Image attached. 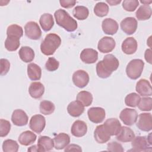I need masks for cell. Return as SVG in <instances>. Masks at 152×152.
I'll return each instance as SVG.
<instances>
[{
  "label": "cell",
  "mask_w": 152,
  "mask_h": 152,
  "mask_svg": "<svg viewBox=\"0 0 152 152\" xmlns=\"http://www.w3.org/2000/svg\"><path fill=\"white\" fill-rule=\"evenodd\" d=\"M20 59L24 62H31L34 58V52L30 47L22 46L18 52Z\"/></svg>",
  "instance_id": "f546056e"
},
{
  "label": "cell",
  "mask_w": 152,
  "mask_h": 152,
  "mask_svg": "<svg viewBox=\"0 0 152 152\" xmlns=\"http://www.w3.org/2000/svg\"><path fill=\"white\" fill-rule=\"evenodd\" d=\"M118 24L115 20L110 18H105L102 23V28L105 34L113 35L115 34L118 30Z\"/></svg>",
  "instance_id": "ac0fdd59"
},
{
  "label": "cell",
  "mask_w": 152,
  "mask_h": 152,
  "mask_svg": "<svg viewBox=\"0 0 152 152\" xmlns=\"http://www.w3.org/2000/svg\"><path fill=\"white\" fill-rule=\"evenodd\" d=\"M87 131V125L85 122L77 120L75 121L71 128V132L74 137H81L86 135Z\"/></svg>",
  "instance_id": "d6986e66"
},
{
  "label": "cell",
  "mask_w": 152,
  "mask_h": 152,
  "mask_svg": "<svg viewBox=\"0 0 152 152\" xmlns=\"http://www.w3.org/2000/svg\"><path fill=\"white\" fill-rule=\"evenodd\" d=\"M88 73L82 69L76 71L72 75V81L75 86L79 88L86 87L89 82Z\"/></svg>",
  "instance_id": "8fae6325"
},
{
  "label": "cell",
  "mask_w": 152,
  "mask_h": 152,
  "mask_svg": "<svg viewBox=\"0 0 152 152\" xmlns=\"http://www.w3.org/2000/svg\"><path fill=\"white\" fill-rule=\"evenodd\" d=\"M152 14L151 8L150 5H143L140 6L135 12V15L138 20H148Z\"/></svg>",
  "instance_id": "4dcf8cb0"
},
{
  "label": "cell",
  "mask_w": 152,
  "mask_h": 152,
  "mask_svg": "<svg viewBox=\"0 0 152 152\" xmlns=\"http://www.w3.org/2000/svg\"><path fill=\"white\" fill-rule=\"evenodd\" d=\"M27 75L32 81L39 80L42 76V69L36 64L30 63L27 65Z\"/></svg>",
  "instance_id": "4316f807"
},
{
  "label": "cell",
  "mask_w": 152,
  "mask_h": 152,
  "mask_svg": "<svg viewBox=\"0 0 152 152\" xmlns=\"http://www.w3.org/2000/svg\"><path fill=\"white\" fill-rule=\"evenodd\" d=\"M59 3L61 7L65 8H69L74 7L76 4L74 0H60Z\"/></svg>",
  "instance_id": "bcb514c9"
},
{
  "label": "cell",
  "mask_w": 152,
  "mask_h": 152,
  "mask_svg": "<svg viewBox=\"0 0 152 152\" xmlns=\"http://www.w3.org/2000/svg\"><path fill=\"white\" fill-rule=\"evenodd\" d=\"M132 149L131 151H151L152 148L151 144L148 142L147 137L145 136H137L131 141Z\"/></svg>",
  "instance_id": "277c9868"
},
{
  "label": "cell",
  "mask_w": 152,
  "mask_h": 152,
  "mask_svg": "<svg viewBox=\"0 0 152 152\" xmlns=\"http://www.w3.org/2000/svg\"><path fill=\"white\" fill-rule=\"evenodd\" d=\"M103 126L110 136L116 135L122 127L120 122L116 118L107 119L104 122Z\"/></svg>",
  "instance_id": "5bb4252c"
},
{
  "label": "cell",
  "mask_w": 152,
  "mask_h": 152,
  "mask_svg": "<svg viewBox=\"0 0 152 152\" xmlns=\"http://www.w3.org/2000/svg\"><path fill=\"white\" fill-rule=\"evenodd\" d=\"M134 131L127 126H122L119 132L116 135V139L123 142L131 141L135 137Z\"/></svg>",
  "instance_id": "7402d4cb"
},
{
  "label": "cell",
  "mask_w": 152,
  "mask_h": 152,
  "mask_svg": "<svg viewBox=\"0 0 152 152\" xmlns=\"http://www.w3.org/2000/svg\"><path fill=\"white\" fill-rule=\"evenodd\" d=\"M28 151H31V152H34V151H37V152H40V148L39 147V146L37 145H33L31 147H30L28 150Z\"/></svg>",
  "instance_id": "681fc988"
},
{
  "label": "cell",
  "mask_w": 152,
  "mask_h": 152,
  "mask_svg": "<svg viewBox=\"0 0 152 152\" xmlns=\"http://www.w3.org/2000/svg\"><path fill=\"white\" fill-rule=\"evenodd\" d=\"M80 59L86 64H93L98 59V52L91 48L84 49L80 53Z\"/></svg>",
  "instance_id": "2e32d148"
},
{
  "label": "cell",
  "mask_w": 152,
  "mask_h": 152,
  "mask_svg": "<svg viewBox=\"0 0 152 152\" xmlns=\"http://www.w3.org/2000/svg\"><path fill=\"white\" fill-rule=\"evenodd\" d=\"M54 17L58 25L69 32H72L77 28V22L64 10L59 9L55 12Z\"/></svg>",
  "instance_id": "6da1fadb"
},
{
  "label": "cell",
  "mask_w": 152,
  "mask_h": 152,
  "mask_svg": "<svg viewBox=\"0 0 152 152\" xmlns=\"http://www.w3.org/2000/svg\"><path fill=\"white\" fill-rule=\"evenodd\" d=\"M11 129L10 122L5 119H0V136L1 137H4L7 136L10 132Z\"/></svg>",
  "instance_id": "60d3db41"
},
{
  "label": "cell",
  "mask_w": 152,
  "mask_h": 152,
  "mask_svg": "<svg viewBox=\"0 0 152 152\" xmlns=\"http://www.w3.org/2000/svg\"><path fill=\"white\" fill-rule=\"evenodd\" d=\"M137 92L142 96H151L152 95V88L150 82L145 79L140 80L136 84Z\"/></svg>",
  "instance_id": "e0dca14e"
},
{
  "label": "cell",
  "mask_w": 152,
  "mask_h": 152,
  "mask_svg": "<svg viewBox=\"0 0 152 152\" xmlns=\"http://www.w3.org/2000/svg\"><path fill=\"white\" fill-rule=\"evenodd\" d=\"M0 63H1V75H5L9 71V69L10 68V63L7 59H4V58L1 59Z\"/></svg>",
  "instance_id": "ee69618b"
},
{
  "label": "cell",
  "mask_w": 152,
  "mask_h": 152,
  "mask_svg": "<svg viewBox=\"0 0 152 152\" xmlns=\"http://www.w3.org/2000/svg\"><path fill=\"white\" fill-rule=\"evenodd\" d=\"M7 34L8 37H14L20 39L23 35L22 27L17 24H12L8 27Z\"/></svg>",
  "instance_id": "836d02e7"
},
{
  "label": "cell",
  "mask_w": 152,
  "mask_h": 152,
  "mask_svg": "<svg viewBox=\"0 0 152 152\" xmlns=\"http://www.w3.org/2000/svg\"><path fill=\"white\" fill-rule=\"evenodd\" d=\"M107 148L108 151H110L123 152L124 151V149L123 148L122 145L115 141L109 142L107 144Z\"/></svg>",
  "instance_id": "f6af8a7d"
},
{
  "label": "cell",
  "mask_w": 152,
  "mask_h": 152,
  "mask_svg": "<svg viewBox=\"0 0 152 152\" xmlns=\"http://www.w3.org/2000/svg\"><path fill=\"white\" fill-rule=\"evenodd\" d=\"M61 43V37L55 33L48 34L40 45L41 52L49 56L54 53Z\"/></svg>",
  "instance_id": "7a4b0ae2"
},
{
  "label": "cell",
  "mask_w": 152,
  "mask_h": 152,
  "mask_svg": "<svg viewBox=\"0 0 152 152\" xmlns=\"http://www.w3.org/2000/svg\"><path fill=\"white\" fill-rule=\"evenodd\" d=\"M144 62L140 59H134L131 60L126 67L127 76L132 80L138 78L143 71Z\"/></svg>",
  "instance_id": "3957f363"
},
{
  "label": "cell",
  "mask_w": 152,
  "mask_h": 152,
  "mask_svg": "<svg viewBox=\"0 0 152 152\" xmlns=\"http://www.w3.org/2000/svg\"><path fill=\"white\" fill-rule=\"evenodd\" d=\"M37 145L40 152L49 151L53 149L54 147V141L51 138L48 136H40L38 138Z\"/></svg>",
  "instance_id": "d4e9b609"
},
{
  "label": "cell",
  "mask_w": 152,
  "mask_h": 152,
  "mask_svg": "<svg viewBox=\"0 0 152 152\" xmlns=\"http://www.w3.org/2000/svg\"><path fill=\"white\" fill-rule=\"evenodd\" d=\"M106 2H107L108 4H109L110 5H116L117 4H119L121 1H109V0H107L106 1Z\"/></svg>",
  "instance_id": "f907efd6"
},
{
  "label": "cell",
  "mask_w": 152,
  "mask_h": 152,
  "mask_svg": "<svg viewBox=\"0 0 152 152\" xmlns=\"http://www.w3.org/2000/svg\"><path fill=\"white\" fill-rule=\"evenodd\" d=\"M137 126L141 131L148 132L152 129V116L150 113H142L139 115Z\"/></svg>",
  "instance_id": "30bf717a"
},
{
  "label": "cell",
  "mask_w": 152,
  "mask_h": 152,
  "mask_svg": "<svg viewBox=\"0 0 152 152\" xmlns=\"http://www.w3.org/2000/svg\"><path fill=\"white\" fill-rule=\"evenodd\" d=\"M77 100L80 102L84 107L90 106L93 102V96L91 93L87 91H81L77 96Z\"/></svg>",
  "instance_id": "1f68e13d"
},
{
  "label": "cell",
  "mask_w": 152,
  "mask_h": 152,
  "mask_svg": "<svg viewBox=\"0 0 152 152\" xmlns=\"http://www.w3.org/2000/svg\"><path fill=\"white\" fill-rule=\"evenodd\" d=\"M26 36L32 40H38L41 37L42 31L35 21H29L24 26Z\"/></svg>",
  "instance_id": "52a82bcc"
},
{
  "label": "cell",
  "mask_w": 152,
  "mask_h": 152,
  "mask_svg": "<svg viewBox=\"0 0 152 152\" xmlns=\"http://www.w3.org/2000/svg\"><path fill=\"white\" fill-rule=\"evenodd\" d=\"M68 113L72 117H78L84 111V106L78 101H73L69 103L67 107Z\"/></svg>",
  "instance_id": "484cf974"
},
{
  "label": "cell",
  "mask_w": 152,
  "mask_h": 152,
  "mask_svg": "<svg viewBox=\"0 0 152 152\" xmlns=\"http://www.w3.org/2000/svg\"><path fill=\"white\" fill-rule=\"evenodd\" d=\"M138 107L142 111H151L152 109V99L151 97H142L140 99Z\"/></svg>",
  "instance_id": "ab89813d"
},
{
  "label": "cell",
  "mask_w": 152,
  "mask_h": 152,
  "mask_svg": "<svg viewBox=\"0 0 152 152\" xmlns=\"http://www.w3.org/2000/svg\"><path fill=\"white\" fill-rule=\"evenodd\" d=\"M115 41L112 37L104 36L99 41L97 48L102 53H108L112 52L115 49Z\"/></svg>",
  "instance_id": "4fadbf2b"
},
{
  "label": "cell",
  "mask_w": 152,
  "mask_h": 152,
  "mask_svg": "<svg viewBox=\"0 0 152 152\" xmlns=\"http://www.w3.org/2000/svg\"><path fill=\"white\" fill-rule=\"evenodd\" d=\"M137 24V21L135 18L128 17L122 20L120 26L122 30L125 33L131 35L136 31Z\"/></svg>",
  "instance_id": "7c38bea8"
},
{
  "label": "cell",
  "mask_w": 152,
  "mask_h": 152,
  "mask_svg": "<svg viewBox=\"0 0 152 152\" xmlns=\"http://www.w3.org/2000/svg\"><path fill=\"white\" fill-rule=\"evenodd\" d=\"M39 23L45 31H49L54 25V20L52 15L49 13L42 14L39 19Z\"/></svg>",
  "instance_id": "83f0119b"
},
{
  "label": "cell",
  "mask_w": 152,
  "mask_h": 152,
  "mask_svg": "<svg viewBox=\"0 0 152 152\" xmlns=\"http://www.w3.org/2000/svg\"><path fill=\"white\" fill-rule=\"evenodd\" d=\"M39 109L41 113L48 115L52 114L54 112L55 107L52 102L49 100H42L40 103Z\"/></svg>",
  "instance_id": "e575fe53"
},
{
  "label": "cell",
  "mask_w": 152,
  "mask_h": 152,
  "mask_svg": "<svg viewBox=\"0 0 152 152\" xmlns=\"http://www.w3.org/2000/svg\"><path fill=\"white\" fill-rule=\"evenodd\" d=\"M65 152L66 151H81L82 149L81 147L77 144H70L68 146H66L64 150Z\"/></svg>",
  "instance_id": "7dc6e473"
},
{
  "label": "cell",
  "mask_w": 152,
  "mask_h": 152,
  "mask_svg": "<svg viewBox=\"0 0 152 152\" xmlns=\"http://www.w3.org/2000/svg\"><path fill=\"white\" fill-rule=\"evenodd\" d=\"M59 66V62L53 57H50L45 64V68L49 71H56Z\"/></svg>",
  "instance_id": "7bdbcfd3"
},
{
  "label": "cell",
  "mask_w": 152,
  "mask_h": 152,
  "mask_svg": "<svg viewBox=\"0 0 152 152\" xmlns=\"http://www.w3.org/2000/svg\"><path fill=\"white\" fill-rule=\"evenodd\" d=\"M141 97L140 95L135 93H131L128 94L125 98V103L126 106L135 107L137 106Z\"/></svg>",
  "instance_id": "f35d334b"
},
{
  "label": "cell",
  "mask_w": 152,
  "mask_h": 152,
  "mask_svg": "<svg viewBox=\"0 0 152 152\" xmlns=\"http://www.w3.org/2000/svg\"><path fill=\"white\" fill-rule=\"evenodd\" d=\"M28 116L26 113L21 109H16L14 110L11 116L12 123L18 126H23L28 123Z\"/></svg>",
  "instance_id": "9a60e30c"
},
{
  "label": "cell",
  "mask_w": 152,
  "mask_h": 152,
  "mask_svg": "<svg viewBox=\"0 0 152 152\" xmlns=\"http://www.w3.org/2000/svg\"><path fill=\"white\" fill-rule=\"evenodd\" d=\"M73 15L75 18L80 20H84L86 19L89 14L88 9L84 6H77L72 11Z\"/></svg>",
  "instance_id": "d6a6232c"
},
{
  "label": "cell",
  "mask_w": 152,
  "mask_h": 152,
  "mask_svg": "<svg viewBox=\"0 0 152 152\" xmlns=\"http://www.w3.org/2000/svg\"><path fill=\"white\" fill-rule=\"evenodd\" d=\"M139 5L138 0H125L122 2L123 8L129 12H132L136 10Z\"/></svg>",
  "instance_id": "b9f144b4"
},
{
  "label": "cell",
  "mask_w": 152,
  "mask_h": 152,
  "mask_svg": "<svg viewBox=\"0 0 152 152\" xmlns=\"http://www.w3.org/2000/svg\"><path fill=\"white\" fill-rule=\"evenodd\" d=\"M36 135L30 131L23 132L18 137L19 142L23 145H29L33 144L36 140Z\"/></svg>",
  "instance_id": "f1b7e54d"
},
{
  "label": "cell",
  "mask_w": 152,
  "mask_h": 152,
  "mask_svg": "<svg viewBox=\"0 0 152 152\" xmlns=\"http://www.w3.org/2000/svg\"><path fill=\"white\" fill-rule=\"evenodd\" d=\"M94 12L97 16L103 17L109 12V6L103 2H97L94 7Z\"/></svg>",
  "instance_id": "8d00e7d4"
},
{
  "label": "cell",
  "mask_w": 152,
  "mask_h": 152,
  "mask_svg": "<svg viewBox=\"0 0 152 152\" xmlns=\"http://www.w3.org/2000/svg\"><path fill=\"white\" fill-rule=\"evenodd\" d=\"M119 118L125 125L131 126L137 122L138 113L135 109L125 108L121 112Z\"/></svg>",
  "instance_id": "8992f818"
},
{
  "label": "cell",
  "mask_w": 152,
  "mask_h": 152,
  "mask_svg": "<svg viewBox=\"0 0 152 152\" xmlns=\"http://www.w3.org/2000/svg\"><path fill=\"white\" fill-rule=\"evenodd\" d=\"M89 120L95 124L101 123L106 116L105 110L100 107H92L87 111Z\"/></svg>",
  "instance_id": "9c48e42d"
},
{
  "label": "cell",
  "mask_w": 152,
  "mask_h": 152,
  "mask_svg": "<svg viewBox=\"0 0 152 152\" xmlns=\"http://www.w3.org/2000/svg\"><path fill=\"white\" fill-rule=\"evenodd\" d=\"M30 96L34 99H40L45 92V87L40 82H33L28 88Z\"/></svg>",
  "instance_id": "603a6c76"
},
{
  "label": "cell",
  "mask_w": 152,
  "mask_h": 152,
  "mask_svg": "<svg viewBox=\"0 0 152 152\" xmlns=\"http://www.w3.org/2000/svg\"><path fill=\"white\" fill-rule=\"evenodd\" d=\"M94 137L97 142L99 144H103L110 140V135L106 131L103 125H100L97 126L94 130Z\"/></svg>",
  "instance_id": "44dd1931"
},
{
  "label": "cell",
  "mask_w": 152,
  "mask_h": 152,
  "mask_svg": "<svg viewBox=\"0 0 152 152\" xmlns=\"http://www.w3.org/2000/svg\"><path fill=\"white\" fill-rule=\"evenodd\" d=\"M137 42L132 37H129L125 39L121 45L122 50L124 53L127 55L134 53L137 51Z\"/></svg>",
  "instance_id": "ffe728a7"
},
{
  "label": "cell",
  "mask_w": 152,
  "mask_h": 152,
  "mask_svg": "<svg viewBox=\"0 0 152 152\" xmlns=\"http://www.w3.org/2000/svg\"><path fill=\"white\" fill-rule=\"evenodd\" d=\"M19 145L16 141L8 139L5 140L2 144V150L4 152H17Z\"/></svg>",
  "instance_id": "74e56055"
},
{
  "label": "cell",
  "mask_w": 152,
  "mask_h": 152,
  "mask_svg": "<svg viewBox=\"0 0 152 152\" xmlns=\"http://www.w3.org/2000/svg\"><path fill=\"white\" fill-rule=\"evenodd\" d=\"M102 66L109 74L116 71L119 65L118 59L112 54H108L104 56L103 59L100 61Z\"/></svg>",
  "instance_id": "5b68a950"
},
{
  "label": "cell",
  "mask_w": 152,
  "mask_h": 152,
  "mask_svg": "<svg viewBox=\"0 0 152 152\" xmlns=\"http://www.w3.org/2000/svg\"><path fill=\"white\" fill-rule=\"evenodd\" d=\"M144 57L146 61H147L149 64H151V50L150 49H147L144 53Z\"/></svg>",
  "instance_id": "c3c4849f"
},
{
  "label": "cell",
  "mask_w": 152,
  "mask_h": 152,
  "mask_svg": "<svg viewBox=\"0 0 152 152\" xmlns=\"http://www.w3.org/2000/svg\"><path fill=\"white\" fill-rule=\"evenodd\" d=\"M46 125L45 118L42 115H33L29 122V127L34 132L40 134L44 129Z\"/></svg>",
  "instance_id": "ba28073f"
},
{
  "label": "cell",
  "mask_w": 152,
  "mask_h": 152,
  "mask_svg": "<svg viewBox=\"0 0 152 152\" xmlns=\"http://www.w3.org/2000/svg\"><path fill=\"white\" fill-rule=\"evenodd\" d=\"M5 48L8 51H15L16 50L20 45V39L14 37L7 36L5 41Z\"/></svg>",
  "instance_id": "d590c367"
},
{
  "label": "cell",
  "mask_w": 152,
  "mask_h": 152,
  "mask_svg": "<svg viewBox=\"0 0 152 152\" xmlns=\"http://www.w3.org/2000/svg\"><path fill=\"white\" fill-rule=\"evenodd\" d=\"M54 147L56 150L65 148L70 142V137L67 134L62 132L56 135L54 138Z\"/></svg>",
  "instance_id": "cb8c5ba5"
},
{
  "label": "cell",
  "mask_w": 152,
  "mask_h": 152,
  "mask_svg": "<svg viewBox=\"0 0 152 152\" xmlns=\"http://www.w3.org/2000/svg\"><path fill=\"white\" fill-rule=\"evenodd\" d=\"M140 2H141V3H142V4H144V5H148V4H151V3L152 2L151 1H141Z\"/></svg>",
  "instance_id": "816d5d0a"
}]
</instances>
